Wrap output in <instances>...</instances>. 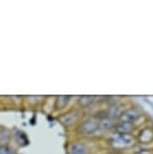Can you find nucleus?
I'll return each mask as SVG.
<instances>
[{
    "instance_id": "obj_1",
    "label": "nucleus",
    "mask_w": 153,
    "mask_h": 154,
    "mask_svg": "<svg viewBox=\"0 0 153 154\" xmlns=\"http://www.w3.org/2000/svg\"><path fill=\"white\" fill-rule=\"evenodd\" d=\"M136 143V137L132 133L129 134H116L112 135L108 139V144L117 151H122L133 147Z\"/></svg>"
},
{
    "instance_id": "obj_8",
    "label": "nucleus",
    "mask_w": 153,
    "mask_h": 154,
    "mask_svg": "<svg viewBox=\"0 0 153 154\" xmlns=\"http://www.w3.org/2000/svg\"><path fill=\"white\" fill-rule=\"evenodd\" d=\"M134 154H153V151L149 149H144V150L137 151V152H135Z\"/></svg>"
},
{
    "instance_id": "obj_6",
    "label": "nucleus",
    "mask_w": 153,
    "mask_h": 154,
    "mask_svg": "<svg viewBox=\"0 0 153 154\" xmlns=\"http://www.w3.org/2000/svg\"><path fill=\"white\" fill-rule=\"evenodd\" d=\"M70 152H71V154H88L89 148L87 147L85 144L76 143L71 146Z\"/></svg>"
},
{
    "instance_id": "obj_7",
    "label": "nucleus",
    "mask_w": 153,
    "mask_h": 154,
    "mask_svg": "<svg viewBox=\"0 0 153 154\" xmlns=\"http://www.w3.org/2000/svg\"><path fill=\"white\" fill-rule=\"evenodd\" d=\"M0 154H15L13 149L6 145H0Z\"/></svg>"
},
{
    "instance_id": "obj_2",
    "label": "nucleus",
    "mask_w": 153,
    "mask_h": 154,
    "mask_svg": "<svg viewBox=\"0 0 153 154\" xmlns=\"http://www.w3.org/2000/svg\"><path fill=\"white\" fill-rule=\"evenodd\" d=\"M100 130V123L99 120L96 118H90L86 120L80 126V131L82 134L85 135H93Z\"/></svg>"
},
{
    "instance_id": "obj_4",
    "label": "nucleus",
    "mask_w": 153,
    "mask_h": 154,
    "mask_svg": "<svg viewBox=\"0 0 153 154\" xmlns=\"http://www.w3.org/2000/svg\"><path fill=\"white\" fill-rule=\"evenodd\" d=\"M136 140L141 144H148L153 141V128L145 126L138 132Z\"/></svg>"
},
{
    "instance_id": "obj_3",
    "label": "nucleus",
    "mask_w": 153,
    "mask_h": 154,
    "mask_svg": "<svg viewBox=\"0 0 153 154\" xmlns=\"http://www.w3.org/2000/svg\"><path fill=\"white\" fill-rule=\"evenodd\" d=\"M141 114H142V112H141L139 109L136 108V107H132V108L127 109L121 113L119 116V119H120V122L133 124L134 121L138 120V119L141 117Z\"/></svg>"
},
{
    "instance_id": "obj_5",
    "label": "nucleus",
    "mask_w": 153,
    "mask_h": 154,
    "mask_svg": "<svg viewBox=\"0 0 153 154\" xmlns=\"http://www.w3.org/2000/svg\"><path fill=\"white\" fill-rule=\"evenodd\" d=\"M113 129L118 134H129L133 131L134 124L132 123H125V122H118L114 125Z\"/></svg>"
}]
</instances>
